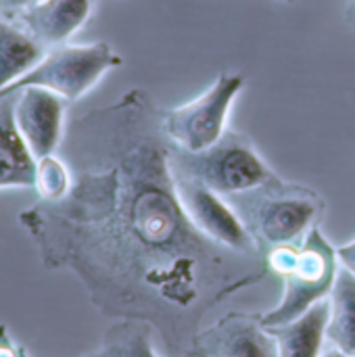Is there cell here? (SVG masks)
Masks as SVG:
<instances>
[{
	"label": "cell",
	"instance_id": "obj_1",
	"mask_svg": "<svg viewBox=\"0 0 355 357\" xmlns=\"http://www.w3.org/2000/svg\"><path fill=\"white\" fill-rule=\"evenodd\" d=\"M163 109L144 88L73 117L56 155L71 172L59 201L19 213L46 270H69L109 318L149 324L188 357L203 318L262 282V255L228 249L188 218L169 167Z\"/></svg>",
	"mask_w": 355,
	"mask_h": 357
},
{
	"label": "cell",
	"instance_id": "obj_2",
	"mask_svg": "<svg viewBox=\"0 0 355 357\" xmlns=\"http://www.w3.org/2000/svg\"><path fill=\"white\" fill-rule=\"evenodd\" d=\"M224 199L264 257L272 249L301 245L303 236L318 226L326 209L324 199L314 188L282 180L278 174L255 188Z\"/></svg>",
	"mask_w": 355,
	"mask_h": 357
},
{
	"label": "cell",
	"instance_id": "obj_3",
	"mask_svg": "<svg viewBox=\"0 0 355 357\" xmlns=\"http://www.w3.org/2000/svg\"><path fill=\"white\" fill-rule=\"evenodd\" d=\"M270 274H276L285 282V295L280 303L262 314L266 328L285 326L303 316L312 305L326 299L337 278V251L324 238L320 226L312 228L301 245H289L272 249L266 257Z\"/></svg>",
	"mask_w": 355,
	"mask_h": 357
},
{
	"label": "cell",
	"instance_id": "obj_4",
	"mask_svg": "<svg viewBox=\"0 0 355 357\" xmlns=\"http://www.w3.org/2000/svg\"><path fill=\"white\" fill-rule=\"evenodd\" d=\"M169 167L172 174L192 178L222 197L245 192L276 176L253 142L230 128L216 144L203 151H186L172 142Z\"/></svg>",
	"mask_w": 355,
	"mask_h": 357
},
{
	"label": "cell",
	"instance_id": "obj_5",
	"mask_svg": "<svg viewBox=\"0 0 355 357\" xmlns=\"http://www.w3.org/2000/svg\"><path fill=\"white\" fill-rule=\"evenodd\" d=\"M121 63V56L107 42L61 44L50 48L27 75L8 86L0 96L15 94L27 86H40L71 102L90 92L107 71Z\"/></svg>",
	"mask_w": 355,
	"mask_h": 357
},
{
	"label": "cell",
	"instance_id": "obj_6",
	"mask_svg": "<svg viewBox=\"0 0 355 357\" xmlns=\"http://www.w3.org/2000/svg\"><path fill=\"white\" fill-rule=\"evenodd\" d=\"M243 86L245 77L241 73L224 71L195 100L163 109V130L169 140L186 151H203L216 144L228 130L226 119Z\"/></svg>",
	"mask_w": 355,
	"mask_h": 357
},
{
	"label": "cell",
	"instance_id": "obj_7",
	"mask_svg": "<svg viewBox=\"0 0 355 357\" xmlns=\"http://www.w3.org/2000/svg\"><path fill=\"white\" fill-rule=\"evenodd\" d=\"M174 180L188 218L203 234L228 249L249 255H262L255 241L222 195L180 174H174Z\"/></svg>",
	"mask_w": 355,
	"mask_h": 357
},
{
	"label": "cell",
	"instance_id": "obj_8",
	"mask_svg": "<svg viewBox=\"0 0 355 357\" xmlns=\"http://www.w3.org/2000/svg\"><path fill=\"white\" fill-rule=\"evenodd\" d=\"M188 357H278V343L262 314L230 312L199 331Z\"/></svg>",
	"mask_w": 355,
	"mask_h": 357
},
{
	"label": "cell",
	"instance_id": "obj_9",
	"mask_svg": "<svg viewBox=\"0 0 355 357\" xmlns=\"http://www.w3.org/2000/svg\"><path fill=\"white\" fill-rule=\"evenodd\" d=\"M67 102L56 92L40 86H27L15 92V126L36 161L59 151L65 134Z\"/></svg>",
	"mask_w": 355,
	"mask_h": 357
},
{
	"label": "cell",
	"instance_id": "obj_10",
	"mask_svg": "<svg viewBox=\"0 0 355 357\" xmlns=\"http://www.w3.org/2000/svg\"><path fill=\"white\" fill-rule=\"evenodd\" d=\"M96 0H40L17 19L44 48L65 44L90 17Z\"/></svg>",
	"mask_w": 355,
	"mask_h": 357
},
{
	"label": "cell",
	"instance_id": "obj_11",
	"mask_svg": "<svg viewBox=\"0 0 355 357\" xmlns=\"http://www.w3.org/2000/svg\"><path fill=\"white\" fill-rule=\"evenodd\" d=\"M15 94L0 96V188H33L36 159L17 132Z\"/></svg>",
	"mask_w": 355,
	"mask_h": 357
},
{
	"label": "cell",
	"instance_id": "obj_12",
	"mask_svg": "<svg viewBox=\"0 0 355 357\" xmlns=\"http://www.w3.org/2000/svg\"><path fill=\"white\" fill-rule=\"evenodd\" d=\"M331 316V303L326 299L312 305L297 320L268 328L278 343V357H320L326 339V324Z\"/></svg>",
	"mask_w": 355,
	"mask_h": 357
},
{
	"label": "cell",
	"instance_id": "obj_13",
	"mask_svg": "<svg viewBox=\"0 0 355 357\" xmlns=\"http://www.w3.org/2000/svg\"><path fill=\"white\" fill-rule=\"evenodd\" d=\"M44 48L21 25L0 19V94L17 79L27 75L44 56Z\"/></svg>",
	"mask_w": 355,
	"mask_h": 357
},
{
	"label": "cell",
	"instance_id": "obj_14",
	"mask_svg": "<svg viewBox=\"0 0 355 357\" xmlns=\"http://www.w3.org/2000/svg\"><path fill=\"white\" fill-rule=\"evenodd\" d=\"M328 303L331 316L326 324V339L345 356L355 357V276L343 266L337 272Z\"/></svg>",
	"mask_w": 355,
	"mask_h": 357
},
{
	"label": "cell",
	"instance_id": "obj_15",
	"mask_svg": "<svg viewBox=\"0 0 355 357\" xmlns=\"http://www.w3.org/2000/svg\"><path fill=\"white\" fill-rule=\"evenodd\" d=\"M153 328L136 320H119L105 335L100 345L82 357H157L151 343Z\"/></svg>",
	"mask_w": 355,
	"mask_h": 357
},
{
	"label": "cell",
	"instance_id": "obj_16",
	"mask_svg": "<svg viewBox=\"0 0 355 357\" xmlns=\"http://www.w3.org/2000/svg\"><path fill=\"white\" fill-rule=\"evenodd\" d=\"M38 197L42 201H59L71 188V172L67 163L54 153L36 161V184Z\"/></svg>",
	"mask_w": 355,
	"mask_h": 357
},
{
	"label": "cell",
	"instance_id": "obj_17",
	"mask_svg": "<svg viewBox=\"0 0 355 357\" xmlns=\"http://www.w3.org/2000/svg\"><path fill=\"white\" fill-rule=\"evenodd\" d=\"M0 357H27L21 347L13 343L4 324H0Z\"/></svg>",
	"mask_w": 355,
	"mask_h": 357
},
{
	"label": "cell",
	"instance_id": "obj_18",
	"mask_svg": "<svg viewBox=\"0 0 355 357\" xmlns=\"http://www.w3.org/2000/svg\"><path fill=\"white\" fill-rule=\"evenodd\" d=\"M40 0H0V13L6 17H19L23 10L33 6Z\"/></svg>",
	"mask_w": 355,
	"mask_h": 357
},
{
	"label": "cell",
	"instance_id": "obj_19",
	"mask_svg": "<svg viewBox=\"0 0 355 357\" xmlns=\"http://www.w3.org/2000/svg\"><path fill=\"white\" fill-rule=\"evenodd\" d=\"M337 251V259L343 268H347L352 274L355 276V241L347 243V245H341L335 249Z\"/></svg>",
	"mask_w": 355,
	"mask_h": 357
},
{
	"label": "cell",
	"instance_id": "obj_20",
	"mask_svg": "<svg viewBox=\"0 0 355 357\" xmlns=\"http://www.w3.org/2000/svg\"><path fill=\"white\" fill-rule=\"evenodd\" d=\"M345 21L352 29H355V0H347L345 4Z\"/></svg>",
	"mask_w": 355,
	"mask_h": 357
},
{
	"label": "cell",
	"instance_id": "obj_21",
	"mask_svg": "<svg viewBox=\"0 0 355 357\" xmlns=\"http://www.w3.org/2000/svg\"><path fill=\"white\" fill-rule=\"evenodd\" d=\"M320 357H349V356H345L341 349H337V347H333V349H328V351H324L322 356Z\"/></svg>",
	"mask_w": 355,
	"mask_h": 357
},
{
	"label": "cell",
	"instance_id": "obj_22",
	"mask_svg": "<svg viewBox=\"0 0 355 357\" xmlns=\"http://www.w3.org/2000/svg\"><path fill=\"white\" fill-rule=\"evenodd\" d=\"M287 2H295V0H287Z\"/></svg>",
	"mask_w": 355,
	"mask_h": 357
}]
</instances>
